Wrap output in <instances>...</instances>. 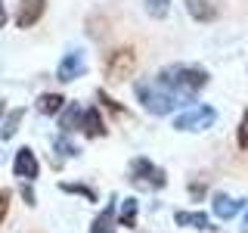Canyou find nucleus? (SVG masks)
Masks as SVG:
<instances>
[{
    "label": "nucleus",
    "mask_w": 248,
    "mask_h": 233,
    "mask_svg": "<svg viewBox=\"0 0 248 233\" xmlns=\"http://www.w3.org/2000/svg\"><path fill=\"white\" fill-rule=\"evenodd\" d=\"M158 81L174 93L177 100H192L208 84V72L199 66H168L158 72Z\"/></svg>",
    "instance_id": "f257e3e1"
},
{
    "label": "nucleus",
    "mask_w": 248,
    "mask_h": 233,
    "mask_svg": "<svg viewBox=\"0 0 248 233\" xmlns=\"http://www.w3.org/2000/svg\"><path fill=\"white\" fill-rule=\"evenodd\" d=\"M134 90H137V100L143 103V109L152 112V115H168L180 106V100H177L158 78H143V81L134 84Z\"/></svg>",
    "instance_id": "f03ea898"
},
{
    "label": "nucleus",
    "mask_w": 248,
    "mask_h": 233,
    "mask_svg": "<svg viewBox=\"0 0 248 233\" xmlns=\"http://www.w3.org/2000/svg\"><path fill=\"white\" fill-rule=\"evenodd\" d=\"M127 174H130L127 181L134 186H140V190H165V183H168L165 168L155 165V162H149L146 155H137V159L130 162Z\"/></svg>",
    "instance_id": "7ed1b4c3"
},
{
    "label": "nucleus",
    "mask_w": 248,
    "mask_h": 233,
    "mask_svg": "<svg viewBox=\"0 0 248 233\" xmlns=\"http://www.w3.org/2000/svg\"><path fill=\"white\" fill-rule=\"evenodd\" d=\"M137 68V53L134 47H118V50H112L108 56L103 59V72L112 84H121L124 78H130Z\"/></svg>",
    "instance_id": "20e7f679"
},
{
    "label": "nucleus",
    "mask_w": 248,
    "mask_h": 233,
    "mask_svg": "<svg viewBox=\"0 0 248 233\" xmlns=\"http://www.w3.org/2000/svg\"><path fill=\"white\" fill-rule=\"evenodd\" d=\"M214 118H217V112L211 106H192L174 118V128L177 131H205L214 124Z\"/></svg>",
    "instance_id": "39448f33"
},
{
    "label": "nucleus",
    "mask_w": 248,
    "mask_h": 233,
    "mask_svg": "<svg viewBox=\"0 0 248 233\" xmlns=\"http://www.w3.org/2000/svg\"><path fill=\"white\" fill-rule=\"evenodd\" d=\"M13 174L22 177V181H34L37 174H41V162H37V155L28 150V146H22L19 152H16V162H13Z\"/></svg>",
    "instance_id": "423d86ee"
},
{
    "label": "nucleus",
    "mask_w": 248,
    "mask_h": 233,
    "mask_svg": "<svg viewBox=\"0 0 248 233\" xmlns=\"http://www.w3.org/2000/svg\"><path fill=\"white\" fill-rule=\"evenodd\" d=\"M84 72H87V59H84V53H78V50H68L65 56H62L59 62V68H56V75H59V81H75V78H81Z\"/></svg>",
    "instance_id": "0eeeda50"
},
{
    "label": "nucleus",
    "mask_w": 248,
    "mask_h": 233,
    "mask_svg": "<svg viewBox=\"0 0 248 233\" xmlns=\"http://www.w3.org/2000/svg\"><path fill=\"white\" fill-rule=\"evenodd\" d=\"M46 10V0H19V13H16V25L31 28L41 22V16Z\"/></svg>",
    "instance_id": "6e6552de"
},
{
    "label": "nucleus",
    "mask_w": 248,
    "mask_h": 233,
    "mask_svg": "<svg viewBox=\"0 0 248 233\" xmlns=\"http://www.w3.org/2000/svg\"><path fill=\"white\" fill-rule=\"evenodd\" d=\"M115 230H118V199L112 196V199L106 202V208L96 215L90 233H115Z\"/></svg>",
    "instance_id": "1a4fd4ad"
},
{
    "label": "nucleus",
    "mask_w": 248,
    "mask_h": 233,
    "mask_svg": "<svg viewBox=\"0 0 248 233\" xmlns=\"http://www.w3.org/2000/svg\"><path fill=\"white\" fill-rule=\"evenodd\" d=\"M245 199H232L227 193H214V215L220 217V221H230V217H236L242 212Z\"/></svg>",
    "instance_id": "9d476101"
},
{
    "label": "nucleus",
    "mask_w": 248,
    "mask_h": 233,
    "mask_svg": "<svg viewBox=\"0 0 248 233\" xmlns=\"http://www.w3.org/2000/svg\"><path fill=\"white\" fill-rule=\"evenodd\" d=\"M81 124H84V109L81 103H72L65 109V112L59 115V128H62V134H75V131H81Z\"/></svg>",
    "instance_id": "9b49d317"
},
{
    "label": "nucleus",
    "mask_w": 248,
    "mask_h": 233,
    "mask_svg": "<svg viewBox=\"0 0 248 233\" xmlns=\"http://www.w3.org/2000/svg\"><path fill=\"white\" fill-rule=\"evenodd\" d=\"M186 10L196 22H214L217 19V6L211 0H186Z\"/></svg>",
    "instance_id": "f8f14e48"
},
{
    "label": "nucleus",
    "mask_w": 248,
    "mask_h": 233,
    "mask_svg": "<svg viewBox=\"0 0 248 233\" xmlns=\"http://www.w3.org/2000/svg\"><path fill=\"white\" fill-rule=\"evenodd\" d=\"M177 227H196V230H211V217L205 212H177L174 215Z\"/></svg>",
    "instance_id": "ddd939ff"
},
{
    "label": "nucleus",
    "mask_w": 248,
    "mask_h": 233,
    "mask_svg": "<svg viewBox=\"0 0 248 233\" xmlns=\"http://www.w3.org/2000/svg\"><path fill=\"white\" fill-rule=\"evenodd\" d=\"M81 131H84V137H103L106 134V121L99 118V109H84Z\"/></svg>",
    "instance_id": "4468645a"
},
{
    "label": "nucleus",
    "mask_w": 248,
    "mask_h": 233,
    "mask_svg": "<svg viewBox=\"0 0 248 233\" xmlns=\"http://www.w3.org/2000/svg\"><path fill=\"white\" fill-rule=\"evenodd\" d=\"M62 103H65L62 93H41L34 106H37V112H41V115H59L62 112Z\"/></svg>",
    "instance_id": "2eb2a0df"
},
{
    "label": "nucleus",
    "mask_w": 248,
    "mask_h": 233,
    "mask_svg": "<svg viewBox=\"0 0 248 233\" xmlns=\"http://www.w3.org/2000/svg\"><path fill=\"white\" fill-rule=\"evenodd\" d=\"M137 212H140V202L134 196L124 199L118 208V227H137Z\"/></svg>",
    "instance_id": "dca6fc26"
},
{
    "label": "nucleus",
    "mask_w": 248,
    "mask_h": 233,
    "mask_svg": "<svg viewBox=\"0 0 248 233\" xmlns=\"http://www.w3.org/2000/svg\"><path fill=\"white\" fill-rule=\"evenodd\" d=\"M22 118H25V109H13V112L6 115V121L0 124V137H3V140H13L16 131H19V121Z\"/></svg>",
    "instance_id": "f3484780"
},
{
    "label": "nucleus",
    "mask_w": 248,
    "mask_h": 233,
    "mask_svg": "<svg viewBox=\"0 0 248 233\" xmlns=\"http://www.w3.org/2000/svg\"><path fill=\"white\" fill-rule=\"evenodd\" d=\"M53 150L62 152V155H68V159H72V155H78V146H75V143H72V140H68L65 134H59L56 140H53ZM56 152H53V155H56Z\"/></svg>",
    "instance_id": "a211bd4d"
},
{
    "label": "nucleus",
    "mask_w": 248,
    "mask_h": 233,
    "mask_svg": "<svg viewBox=\"0 0 248 233\" xmlns=\"http://www.w3.org/2000/svg\"><path fill=\"white\" fill-rule=\"evenodd\" d=\"M168 3L170 0H146V13L155 16V19H161V16H168Z\"/></svg>",
    "instance_id": "6ab92c4d"
},
{
    "label": "nucleus",
    "mask_w": 248,
    "mask_h": 233,
    "mask_svg": "<svg viewBox=\"0 0 248 233\" xmlns=\"http://www.w3.org/2000/svg\"><path fill=\"white\" fill-rule=\"evenodd\" d=\"M62 190H65V193H78V196H84V199H96V193H93L90 190V186H84V183H62Z\"/></svg>",
    "instance_id": "aec40b11"
},
{
    "label": "nucleus",
    "mask_w": 248,
    "mask_h": 233,
    "mask_svg": "<svg viewBox=\"0 0 248 233\" xmlns=\"http://www.w3.org/2000/svg\"><path fill=\"white\" fill-rule=\"evenodd\" d=\"M96 100H99V103H103L106 109H112V112H118V115H124V106H121V103H115L112 97H106V90H99V93H96Z\"/></svg>",
    "instance_id": "412c9836"
},
{
    "label": "nucleus",
    "mask_w": 248,
    "mask_h": 233,
    "mask_svg": "<svg viewBox=\"0 0 248 233\" xmlns=\"http://www.w3.org/2000/svg\"><path fill=\"white\" fill-rule=\"evenodd\" d=\"M239 146L248 150V112L242 115V121H239Z\"/></svg>",
    "instance_id": "4be33fe9"
},
{
    "label": "nucleus",
    "mask_w": 248,
    "mask_h": 233,
    "mask_svg": "<svg viewBox=\"0 0 248 233\" xmlns=\"http://www.w3.org/2000/svg\"><path fill=\"white\" fill-rule=\"evenodd\" d=\"M6 212H10V193L0 190V224L6 221Z\"/></svg>",
    "instance_id": "5701e85b"
},
{
    "label": "nucleus",
    "mask_w": 248,
    "mask_h": 233,
    "mask_svg": "<svg viewBox=\"0 0 248 233\" xmlns=\"http://www.w3.org/2000/svg\"><path fill=\"white\" fill-rule=\"evenodd\" d=\"M22 196H25V202H28V205H34V202H37V199H34V190H31L28 183H22Z\"/></svg>",
    "instance_id": "b1692460"
},
{
    "label": "nucleus",
    "mask_w": 248,
    "mask_h": 233,
    "mask_svg": "<svg viewBox=\"0 0 248 233\" xmlns=\"http://www.w3.org/2000/svg\"><path fill=\"white\" fill-rule=\"evenodd\" d=\"M205 190H208V183H199V181L189 186V193H192V196H196V199H199V196H202V193H205Z\"/></svg>",
    "instance_id": "393cba45"
},
{
    "label": "nucleus",
    "mask_w": 248,
    "mask_h": 233,
    "mask_svg": "<svg viewBox=\"0 0 248 233\" xmlns=\"http://www.w3.org/2000/svg\"><path fill=\"white\" fill-rule=\"evenodd\" d=\"M6 25V6H3V0H0V28Z\"/></svg>",
    "instance_id": "a878e982"
},
{
    "label": "nucleus",
    "mask_w": 248,
    "mask_h": 233,
    "mask_svg": "<svg viewBox=\"0 0 248 233\" xmlns=\"http://www.w3.org/2000/svg\"><path fill=\"white\" fill-rule=\"evenodd\" d=\"M242 233H248V215H245V224H242Z\"/></svg>",
    "instance_id": "bb28decb"
},
{
    "label": "nucleus",
    "mask_w": 248,
    "mask_h": 233,
    "mask_svg": "<svg viewBox=\"0 0 248 233\" xmlns=\"http://www.w3.org/2000/svg\"><path fill=\"white\" fill-rule=\"evenodd\" d=\"M3 109H6V103H3V100H0V115H3Z\"/></svg>",
    "instance_id": "cd10ccee"
}]
</instances>
